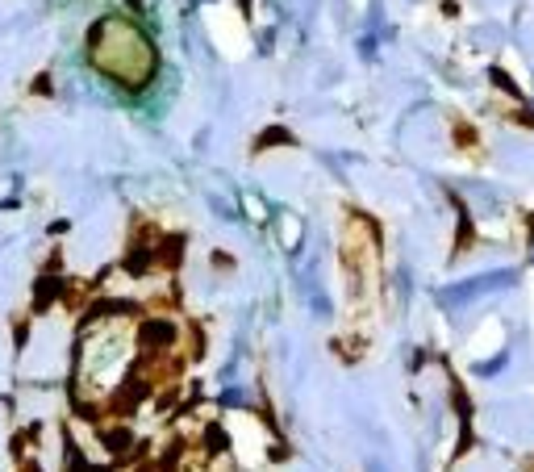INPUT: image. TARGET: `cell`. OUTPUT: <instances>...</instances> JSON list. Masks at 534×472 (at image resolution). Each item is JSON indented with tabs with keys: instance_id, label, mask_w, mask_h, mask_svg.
Here are the masks:
<instances>
[{
	"instance_id": "1",
	"label": "cell",
	"mask_w": 534,
	"mask_h": 472,
	"mask_svg": "<svg viewBox=\"0 0 534 472\" xmlns=\"http://www.w3.org/2000/svg\"><path fill=\"white\" fill-rule=\"evenodd\" d=\"M88 50H92V63L121 88L130 93H142L150 80H155V67H159V54L150 47V38L121 21V17H105L88 30Z\"/></svg>"
},
{
	"instance_id": "2",
	"label": "cell",
	"mask_w": 534,
	"mask_h": 472,
	"mask_svg": "<svg viewBox=\"0 0 534 472\" xmlns=\"http://www.w3.org/2000/svg\"><path fill=\"white\" fill-rule=\"evenodd\" d=\"M176 331H172V322H146L142 326V343H150V347H163V343H172Z\"/></svg>"
},
{
	"instance_id": "3",
	"label": "cell",
	"mask_w": 534,
	"mask_h": 472,
	"mask_svg": "<svg viewBox=\"0 0 534 472\" xmlns=\"http://www.w3.org/2000/svg\"><path fill=\"white\" fill-rule=\"evenodd\" d=\"M288 142H292L288 130H263L259 134V146H288Z\"/></svg>"
}]
</instances>
